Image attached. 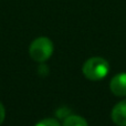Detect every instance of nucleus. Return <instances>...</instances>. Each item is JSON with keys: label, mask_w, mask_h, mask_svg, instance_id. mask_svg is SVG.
<instances>
[{"label": "nucleus", "mask_w": 126, "mask_h": 126, "mask_svg": "<svg viewBox=\"0 0 126 126\" xmlns=\"http://www.w3.org/2000/svg\"><path fill=\"white\" fill-rule=\"evenodd\" d=\"M38 72H39V74L41 76H46L49 74V67L48 65H46L44 63H41V65L39 66V70H38Z\"/></svg>", "instance_id": "obj_8"}, {"label": "nucleus", "mask_w": 126, "mask_h": 126, "mask_svg": "<svg viewBox=\"0 0 126 126\" xmlns=\"http://www.w3.org/2000/svg\"><path fill=\"white\" fill-rule=\"evenodd\" d=\"M71 114V110L69 109V107H60V109L57 110V112H55V116H57L58 120H64V118H66L67 116Z\"/></svg>", "instance_id": "obj_7"}, {"label": "nucleus", "mask_w": 126, "mask_h": 126, "mask_svg": "<svg viewBox=\"0 0 126 126\" xmlns=\"http://www.w3.org/2000/svg\"><path fill=\"white\" fill-rule=\"evenodd\" d=\"M54 44L52 40L48 37H39L34 39L29 47L30 58L35 62L44 63L53 54Z\"/></svg>", "instance_id": "obj_2"}, {"label": "nucleus", "mask_w": 126, "mask_h": 126, "mask_svg": "<svg viewBox=\"0 0 126 126\" xmlns=\"http://www.w3.org/2000/svg\"><path fill=\"white\" fill-rule=\"evenodd\" d=\"M111 67L107 60L102 57H92L84 62L82 73L90 81H101L109 75Z\"/></svg>", "instance_id": "obj_1"}, {"label": "nucleus", "mask_w": 126, "mask_h": 126, "mask_svg": "<svg viewBox=\"0 0 126 126\" xmlns=\"http://www.w3.org/2000/svg\"><path fill=\"white\" fill-rule=\"evenodd\" d=\"M4 118H6V109H4L3 104L0 102V125L3 123Z\"/></svg>", "instance_id": "obj_9"}, {"label": "nucleus", "mask_w": 126, "mask_h": 126, "mask_svg": "<svg viewBox=\"0 0 126 126\" xmlns=\"http://www.w3.org/2000/svg\"><path fill=\"white\" fill-rule=\"evenodd\" d=\"M34 126H62L61 123L59 122V120L57 118H44V120H41L40 122H38Z\"/></svg>", "instance_id": "obj_6"}, {"label": "nucleus", "mask_w": 126, "mask_h": 126, "mask_svg": "<svg viewBox=\"0 0 126 126\" xmlns=\"http://www.w3.org/2000/svg\"><path fill=\"white\" fill-rule=\"evenodd\" d=\"M110 91L117 97L126 96V72L117 73L110 81Z\"/></svg>", "instance_id": "obj_3"}, {"label": "nucleus", "mask_w": 126, "mask_h": 126, "mask_svg": "<svg viewBox=\"0 0 126 126\" xmlns=\"http://www.w3.org/2000/svg\"><path fill=\"white\" fill-rule=\"evenodd\" d=\"M111 120L116 126H126V98L113 106L111 111Z\"/></svg>", "instance_id": "obj_4"}, {"label": "nucleus", "mask_w": 126, "mask_h": 126, "mask_svg": "<svg viewBox=\"0 0 126 126\" xmlns=\"http://www.w3.org/2000/svg\"><path fill=\"white\" fill-rule=\"evenodd\" d=\"M62 126H89V123L83 116L70 114L62 122Z\"/></svg>", "instance_id": "obj_5"}]
</instances>
